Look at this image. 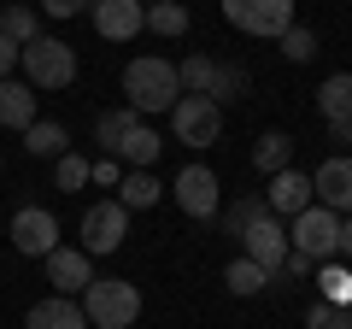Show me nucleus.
Instances as JSON below:
<instances>
[{
    "label": "nucleus",
    "mask_w": 352,
    "mask_h": 329,
    "mask_svg": "<svg viewBox=\"0 0 352 329\" xmlns=\"http://www.w3.org/2000/svg\"><path fill=\"white\" fill-rule=\"evenodd\" d=\"M264 206H270V217H300L305 206H311V177L305 171H276L270 177V189H264Z\"/></svg>",
    "instance_id": "obj_14"
},
{
    "label": "nucleus",
    "mask_w": 352,
    "mask_h": 329,
    "mask_svg": "<svg viewBox=\"0 0 352 329\" xmlns=\"http://www.w3.org/2000/svg\"><path fill=\"white\" fill-rule=\"evenodd\" d=\"M24 147L36 153V159H59V153H71V136H65V124H30L24 129Z\"/></svg>",
    "instance_id": "obj_24"
},
{
    "label": "nucleus",
    "mask_w": 352,
    "mask_h": 329,
    "mask_svg": "<svg viewBox=\"0 0 352 329\" xmlns=\"http://www.w3.org/2000/svg\"><path fill=\"white\" fill-rule=\"evenodd\" d=\"M223 282H229V294H264V288H270V270L252 265V259H229Z\"/></svg>",
    "instance_id": "obj_26"
},
{
    "label": "nucleus",
    "mask_w": 352,
    "mask_h": 329,
    "mask_svg": "<svg viewBox=\"0 0 352 329\" xmlns=\"http://www.w3.org/2000/svg\"><path fill=\"white\" fill-rule=\"evenodd\" d=\"M311 200L329 206V212H340V217L352 212V159L346 153H335V159H323L311 171Z\"/></svg>",
    "instance_id": "obj_11"
},
{
    "label": "nucleus",
    "mask_w": 352,
    "mask_h": 329,
    "mask_svg": "<svg viewBox=\"0 0 352 329\" xmlns=\"http://www.w3.org/2000/svg\"><path fill=\"white\" fill-rule=\"evenodd\" d=\"M317 112H323V124H329V136H335V141H352V71L323 76V89H317Z\"/></svg>",
    "instance_id": "obj_12"
},
{
    "label": "nucleus",
    "mask_w": 352,
    "mask_h": 329,
    "mask_svg": "<svg viewBox=\"0 0 352 329\" xmlns=\"http://www.w3.org/2000/svg\"><path fill=\"white\" fill-rule=\"evenodd\" d=\"M241 247H247L241 259H252V265H264V270H282V259H288V224H282V217H258V224L241 235Z\"/></svg>",
    "instance_id": "obj_13"
},
{
    "label": "nucleus",
    "mask_w": 352,
    "mask_h": 329,
    "mask_svg": "<svg viewBox=\"0 0 352 329\" xmlns=\"http://www.w3.org/2000/svg\"><path fill=\"white\" fill-rule=\"evenodd\" d=\"M241 94H247V65H217L206 100H212V106H229V100H241Z\"/></svg>",
    "instance_id": "obj_28"
},
{
    "label": "nucleus",
    "mask_w": 352,
    "mask_h": 329,
    "mask_svg": "<svg viewBox=\"0 0 352 329\" xmlns=\"http://www.w3.org/2000/svg\"><path fill=\"white\" fill-rule=\"evenodd\" d=\"M170 194H176V206L188 217H217L223 212V182H217V171H206V164H188V171L170 182Z\"/></svg>",
    "instance_id": "obj_8"
},
{
    "label": "nucleus",
    "mask_w": 352,
    "mask_h": 329,
    "mask_svg": "<svg viewBox=\"0 0 352 329\" xmlns=\"http://www.w3.org/2000/svg\"><path fill=\"white\" fill-rule=\"evenodd\" d=\"M176 100H182V83H176V65L170 59L141 53V59L124 65V106L135 118H159V112H170Z\"/></svg>",
    "instance_id": "obj_1"
},
{
    "label": "nucleus",
    "mask_w": 352,
    "mask_h": 329,
    "mask_svg": "<svg viewBox=\"0 0 352 329\" xmlns=\"http://www.w3.org/2000/svg\"><path fill=\"white\" fill-rule=\"evenodd\" d=\"M47 282H53V294H82L88 282H94V265H88V253L82 247H53L47 253Z\"/></svg>",
    "instance_id": "obj_15"
},
{
    "label": "nucleus",
    "mask_w": 352,
    "mask_h": 329,
    "mask_svg": "<svg viewBox=\"0 0 352 329\" xmlns=\"http://www.w3.org/2000/svg\"><path fill=\"white\" fill-rule=\"evenodd\" d=\"M141 6H159V0H141Z\"/></svg>",
    "instance_id": "obj_37"
},
{
    "label": "nucleus",
    "mask_w": 352,
    "mask_h": 329,
    "mask_svg": "<svg viewBox=\"0 0 352 329\" xmlns=\"http://www.w3.org/2000/svg\"><path fill=\"white\" fill-rule=\"evenodd\" d=\"M217 6H223V18L241 36H270L276 41L294 24V0H217Z\"/></svg>",
    "instance_id": "obj_6"
},
{
    "label": "nucleus",
    "mask_w": 352,
    "mask_h": 329,
    "mask_svg": "<svg viewBox=\"0 0 352 329\" xmlns=\"http://www.w3.org/2000/svg\"><path fill=\"white\" fill-rule=\"evenodd\" d=\"M18 65H24V83L41 89V94L71 89V83H76V47L59 41V36H36L30 47H18Z\"/></svg>",
    "instance_id": "obj_3"
},
{
    "label": "nucleus",
    "mask_w": 352,
    "mask_h": 329,
    "mask_svg": "<svg viewBox=\"0 0 352 329\" xmlns=\"http://www.w3.org/2000/svg\"><path fill=\"white\" fill-rule=\"evenodd\" d=\"M0 124L18 129V136L36 124V89H30V83H18V76H0Z\"/></svg>",
    "instance_id": "obj_17"
},
{
    "label": "nucleus",
    "mask_w": 352,
    "mask_h": 329,
    "mask_svg": "<svg viewBox=\"0 0 352 329\" xmlns=\"http://www.w3.org/2000/svg\"><path fill=\"white\" fill-rule=\"evenodd\" d=\"M159 177H153V171H129L124 182H118V206H124V212H147V206H159Z\"/></svg>",
    "instance_id": "obj_20"
},
{
    "label": "nucleus",
    "mask_w": 352,
    "mask_h": 329,
    "mask_svg": "<svg viewBox=\"0 0 352 329\" xmlns=\"http://www.w3.org/2000/svg\"><path fill=\"white\" fill-rule=\"evenodd\" d=\"M41 12L47 18H76V12H88V0H41Z\"/></svg>",
    "instance_id": "obj_34"
},
{
    "label": "nucleus",
    "mask_w": 352,
    "mask_h": 329,
    "mask_svg": "<svg viewBox=\"0 0 352 329\" xmlns=\"http://www.w3.org/2000/svg\"><path fill=\"white\" fill-rule=\"evenodd\" d=\"M288 247H294V253H305L311 265H329V259H340V212H329V206H317V200H311L300 217H294Z\"/></svg>",
    "instance_id": "obj_4"
},
{
    "label": "nucleus",
    "mask_w": 352,
    "mask_h": 329,
    "mask_svg": "<svg viewBox=\"0 0 352 329\" xmlns=\"http://www.w3.org/2000/svg\"><path fill=\"white\" fill-rule=\"evenodd\" d=\"M317 288H323L329 306H352V270L346 265H323L317 270Z\"/></svg>",
    "instance_id": "obj_29"
},
{
    "label": "nucleus",
    "mask_w": 352,
    "mask_h": 329,
    "mask_svg": "<svg viewBox=\"0 0 352 329\" xmlns=\"http://www.w3.org/2000/svg\"><path fill=\"white\" fill-rule=\"evenodd\" d=\"M212 76H217V59H212V53H188V59L176 65L182 94H206V89H212Z\"/></svg>",
    "instance_id": "obj_25"
},
{
    "label": "nucleus",
    "mask_w": 352,
    "mask_h": 329,
    "mask_svg": "<svg viewBox=\"0 0 352 329\" xmlns=\"http://www.w3.org/2000/svg\"><path fill=\"white\" fill-rule=\"evenodd\" d=\"M135 124H141V118L129 112V106H112V112H100V124H94V141H100L106 159H118V147H124V136H129Z\"/></svg>",
    "instance_id": "obj_22"
},
{
    "label": "nucleus",
    "mask_w": 352,
    "mask_h": 329,
    "mask_svg": "<svg viewBox=\"0 0 352 329\" xmlns=\"http://www.w3.org/2000/svg\"><path fill=\"white\" fill-rule=\"evenodd\" d=\"M258 217H270V206H264V194H247V200H229L223 212H217V224H223V235H247L252 224H258Z\"/></svg>",
    "instance_id": "obj_21"
},
{
    "label": "nucleus",
    "mask_w": 352,
    "mask_h": 329,
    "mask_svg": "<svg viewBox=\"0 0 352 329\" xmlns=\"http://www.w3.org/2000/svg\"><path fill=\"white\" fill-rule=\"evenodd\" d=\"M24 329H88V317H82V306H76V300L47 294V300H36L24 312Z\"/></svg>",
    "instance_id": "obj_16"
},
{
    "label": "nucleus",
    "mask_w": 352,
    "mask_h": 329,
    "mask_svg": "<svg viewBox=\"0 0 352 329\" xmlns=\"http://www.w3.org/2000/svg\"><path fill=\"white\" fill-rule=\"evenodd\" d=\"M12 65H18V47L6 36H0V76H12Z\"/></svg>",
    "instance_id": "obj_35"
},
{
    "label": "nucleus",
    "mask_w": 352,
    "mask_h": 329,
    "mask_svg": "<svg viewBox=\"0 0 352 329\" xmlns=\"http://www.w3.org/2000/svg\"><path fill=\"white\" fill-rule=\"evenodd\" d=\"M276 41H282V53H288L294 65H311V59H317V36H311L305 24H288V30H282Z\"/></svg>",
    "instance_id": "obj_30"
},
{
    "label": "nucleus",
    "mask_w": 352,
    "mask_h": 329,
    "mask_svg": "<svg viewBox=\"0 0 352 329\" xmlns=\"http://www.w3.org/2000/svg\"><path fill=\"white\" fill-rule=\"evenodd\" d=\"M147 30H153V36H188V6H182V0H159V6H147Z\"/></svg>",
    "instance_id": "obj_27"
},
{
    "label": "nucleus",
    "mask_w": 352,
    "mask_h": 329,
    "mask_svg": "<svg viewBox=\"0 0 352 329\" xmlns=\"http://www.w3.org/2000/svg\"><path fill=\"white\" fill-rule=\"evenodd\" d=\"M129 235V212L118 200H100V206H88L82 212V253L88 259H100V253H118Z\"/></svg>",
    "instance_id": "obj_7"
},
{
    "label": "nucleus",
    "mask_w": 352,
    "mask_h": 329,
    "mask_svg": "<svg viewBox=\"0 0 352 329\" xmlns=\"http://www.w3.org/2000/svg\"><path fill=\"white\" fill-rule=\"evenodd\" d=\"M88 182H100V189H118V182H124V164H118V159H106V153H100V159L88 164Z\"/></svg>",
    "instance_id": "obj_33"
},
{
    "label": "nucleus",
    "mask_w": 352,
    "mask_h": 329,
    "mask_svg": "<svg viewBox=\"0 0 352 329\" xmlns=\"http://www.w3.org/2000/svg\"><path fill=\"white\" fill-rule=\"evenodd\" d=\"M88 182V159L82 153H59V189H82Z\"/></svg>",
    "instance_id": "obj_32"
},
{
    "label": "nucleus",
    "mask_w": 352,
    "mask_h": 329,
    "mask_svg": "<svg viewBox=\"0 0 352 329\" xmlns=\"http://www.w3.org/2000/svg\"><path fill=\"white\" fill-rule=\"evenodd\" d=\"M0 36L12 41V47H30V41L41 36V12L36 6H6V12H0Z\"/></svg>",
    "instance_id": "obj_23"
},
{
    "label": "nucleus",
    "mask_w": 352,
    "mask_h": 329,
    "mask_svg": "<svg viewBox=\"0 0 352 329\" xmlns=\"http://www.w3.org/2000/svg\"><path fill=\"white\" fill-rule=\"evenodd\" d=\"M170 129H176V141L182 147H217L223 141V106H212L206 94H182V100L170 106Z\"/></svg>",
    "instance_id": "obj_5"
},
{
    "label": "nucleus",
    "mask_w": 352,
    "mask_h": 329,
    "mask_svg": "<svg viewBox=\"0 0 352 329\" xmlns=\"http://www.w3.org/2000/svg\"><path fill=\"white\" fill-rule=\"evenodd\" d=\"M82 317L88 329H129L141 317V288L124 277H94L82 288Z\"/></svg>",
    "instance_id": "obj_2"
},
{
    "label": "nucleus",
    "mask_w": 352,
    "mask_h": 329,
    "mask_svg": "<svg viewBox=\"0 0 352 329\" xmlns=\"http://www.w3.org/2000/svg\"><path fill=\"white\" fill-rule=\"evenodd\" d=\"M88 18L106 41H135L147 30V6L141 0H88Z\"/></svg>",
    "instance_id": "obj_10"
},
{
    "label": "nucleus",
    "mask_w": 352,
    "mask_h": 329,
    "mask_svg": "<svg viewBox=\"0 0 352 329\" xmlns=\"http://www.w3.org/2000/svg\"><path fill=\"white\" fill-rule=\"evenodd\" d=\"M159 129H147V124H135L124 136V147H118V164H129V171H153V164H159Z\"/></svg>",
    "instance_id": "obj_18"
},
{
    "label": "nucleus",
    "mask_w": 352,
    "mask_h": 329,
    "mask_svg": "<svg viewBox=\"0 0 352 329\" xmlns=\"http://www.w3.org/2000/svg\"><path fill=\"white\" fill-rule=\"evenodd\" d=\"M305 323H311V329H352V312H346V306H329V300H317Z\"/></svg>",
    "instance_id": "obj_31"
},
{
    "label": "nucleus",
    "mask_w": 352,
    "mask_h": 329,
    "mask_svg": "<svg viewBox=\"0 0 352 329\" xmlns=\"http://www.w3.org/2000/svg\"><path fill=\"white\" fill-rule=\"evenodd\" d=\"M340 259H352V212L340 217Z\"/></svg>",
    "instance_id": "obj_36"
},
{
    "label": "nucleus",
    "mask_w": 352,
    "mask_h": 329,
    "mask_svg": "<svg viewBox=\"0 0 352 329\" xmlns=\"http://www.w3.org/2000/svg\"><path fill=\"white\" fill-rule=\"evenodd\" d=\"M252 164H258L264 177L288 171V164H294V136H282V129H264V136H258V147H252Z\"/></svg>",
    "instance_id": "obj_19"
},
{
    "label": "nucleus",
    "mask_w": 352,
    "mask_h": 329,
    "mask_svg": "<svg viewBox=\"0 0 352 329\" xmlns=\"http://www.w3.org/2000/svg\"><path fill=\"white\" fill-rule=\"evenodd\" d=\"M12 247L30 259H47L53 247H59V217L47 212V206H24V212H12Z\"/></svg>",
    "instance_id": "obj_9"
}]
</instances>
